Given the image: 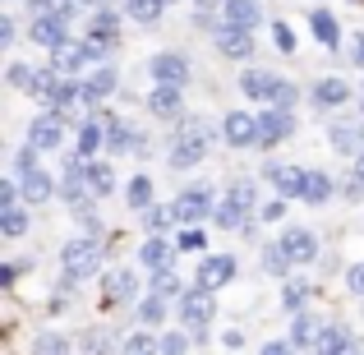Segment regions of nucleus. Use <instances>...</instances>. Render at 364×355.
Returning a JSON list of instances; mask_svg holds the SVG:
<instances>
[{
    "label": "nucleus",
    "mask_w": 364,
    "mask_h": 355,
    "mask_svg": "<svg viewBox=\"0 0 364 355\" xmlns=\"http://www.w3.org/2000/svg\"><path fill=\"white\" fill-rule=\"evenodd\" d=\"M116 37H120V14L116 9H92V18H88V42H102L111 51V46H116Z\"/></svg>",
    "instance_id": "nucleus-23"
},
{
    "label": "nucleus",
    "mask_w": 364,
    "mask_h": 355,
    "mask_svg": "<svg viewBox=\"0 0 364 355\" xmlns=\"http://www.w3.org/2000/svg\"><path fill=\"white\" fill-rule=\"evenodd\" d=\"M355 5H360V0H355Z\"/></svg>",
    "instance_id": "nucleus-61"
},
{
    "label": "nucleus",
    "mask_w": 364,
    "mask_h": 355,
    "mask_svg": "<svg viewBox=\"0 0 364 355\" xmlns=\"http://www.w3.org/2000/svg\"><path fill=\"white\" fill-rule=\"evenodd\" d=\"M28 143L42 152H55L65 143V116L60 111H46V116H33V124H28Z\"/></svg>",
    "instance_id": "nucleus-13"
},
{
    "label": "nucleus",
    "mask_w": 364,
    "mask_h": 355,
    "mask_svg": "<svg viewBox=\"0 0 364 355\" xmlns=\"http://www.w3.org/2000/svg\"><path fill=\"white\" fill-rule=\"evenodd\" d=\"M295 134V111H282V107H263L258 111V148H277Z\"/></svg>",
    "instance_id": "nucleus-7"
},
{
    "label": "nucleus",
    "mask_w": 364,
    "mask_h": 355,
    "mask_svg": "<svg viewBox=\"0 0 364 355\" xmlns=\"http://www.w3.org/2000/svg\"><path fill=\"white\" fill-rule=\"evenodd\" d=\"M282 217H286V198H272V203L258 208V222H267V226H277Z\"/></svg>",
    "instance_id": "nucleus-45"
},
{
    "label": "nucleus",
    "mask_w": 364,
    "mask_h": 355,
    "mask_svg": "<svg viewBox=\"0 0 364 355\" xmlns=\"http://www.w3.org/2000/svg\"><path fill=\"white\" fill-rule=\"evenodd\" d=\"M148 291H152V295H161V300H171V295H185V286H180V277H176V272H152Z\"/></svg>",
    "instance_id": "nucleus-40"
},
{
    "label": "nucleus",
    "mask_w": 364,
    "mask_h": 355,
    "mask_svg": "<svg viewBox=\"0 0 364 355\" xmlns=\"http://www.w3.org/2000/svg\"><path fill=\"white\" fill-rule=\"evenodd\" d=\"M213 314H217V291H208V286H189L185 295H180V304H176V319H180V328H194V332H203L208 323H213Z\"/></svg>",
    "instance_id": "nucleus-5"
},
{
    "label": "nucleus",
    "mask_w": 364,
    "mask_h": 355,
    "mask_svg": "<svg viewBox=\"0 0 364 355\" xmlns=\"http://www.w3.org/2000/svg\"><path fill=\"white\" fill-rule=\"evenodd\" d=\"M282 83L286 79H277L272 70H245L240 74V92H245L249 102H258V107H272L277 92H282Z\"/></svg>",
    "instance_id": "nucleus-14"
},
{
    "label": "nucleus",
    "mask_w": 364,
    "mask_h": 355,
    "mask_svg": "<svg viewBox=\"0 0 364 355\" xmlns=\"http://www.w3.org/2000/svg\"><path fill=\"white\" fill-rule=\"evenodd\" d=\"M263 180H272L277 198H304V185H309V171L304 166H286V161H272L263 171Z\"/></svg>",
    "instance_id": "nucleus-12"
},
{
    "label": "nucleus",
    "mask_w": 364,
    "mask_h": 355,
    "mask_svg": "<svg viewBox=\"0 0 364 355\" xmlns=\"http://www.w3.org/2000/svg\"><path fill=\"white\" fill-rule=\"evenodd\" d=\"M33 74H37L33 65L14 60V65H9V70H5V79H9V88H23V92H28V88H33Z\"/></svg>",
    "instance_id": "nucleus-43"
},
{
    "label": "nucleus",
    "mask_w": 364,
    "mask_h": 355,
    "mask_svg": "<svg viewBox=\"0 0 364 355\" xmlns=\"http://www.w3.org/2000/svg\"><path fill=\"white\" fill-rule=\"evenodd\" d=\"M33 355H70V337L65 332H42L33 341Z\"/></svg>",
    "instance_id": "nucleus-39"
},
{
    "label": "nucleus",
    "mask_w": 364,
    "mask_h": 355,
    "mask_svg": "<svg viewBox=\"0 0 364 355\" xmlns=\"http://www.w3.org/2000/svg\"><path fill=\"white\" fill-rule=\"evenodd\" d=\"M9 203H18V185L14 180H0V208H9Z\"/></svg>",
    "instance_id": "nucleus-53"
},
{
    "label": "nucleus",
    "mask_w": 364,
    "mask_h": 355,
    "mask_svg": "<svg viewBox=\"0 0 364 355\" xmlns=\"http://www.w3.org/2000/svg\"><path fill=\"white\" fill-rule=\"evenodd\" d=\"M28 37H33L37 46H46V51H55V46H65L74 37V28L65 23V18H55V14H42V18H33Z\"/></svg>",
    "instance_id": "nucleus-18"
},
{
    "label": "nucleus",
    "mask_w": 364,
    "mask_h": 355,
    "mask_svg": "<svg viewBox=\"0 0 364 355\" xmlns=\"http://www.w3.org/2000/svg\"><path fill=\"white\" fill-rule=\"evenodd\" d=\"M79 5H88V9H102V5H107V0H79Z\"/></svg>",
    "instance_id": "nucleus-58"
},
{
    "label": "nucleus",
    "mask_w": 364,
    "mask_h": 355,
    "mask_svg": "<svg viewBox=\"0 0 364 355\" xmlns=\"http://www.w3.org/2000/svg\"><path fill=\"white\" fill-rule=\"evenodd\" d=\"M318 337H323L318 319H309V314H295V323H291V346H295V351H314V346H318Z\"/></svg>",
    "instance_id": "nucleus-29"
},
{
    "label": "nucleus",
    "mask_w": 364,
    "mask_h": 355,
    "mask_svg": "<svg viewBox=\"0 0 364 355\" xmlns=\"http://www.w3.org/2000/svg\"><path fill=\"white\" fill-rule=\"evenodd\" d=\"M107 148H111V157H120V152H139V134H134L120 116H107Z\"/></svg>",
    "instance_id": "nucleus-28"
},
{
    "label": "nucleus",
    "mask_w": 364,
    "mask_h": 355,
    "mask_svg": "<svg viewBox=\"0 0 364 355\" xmlns=\"http://www.w3.org/2000/svg\"><path fill=\"white\" fill-rule=\"evenodd\" d=\"M213 139H217V129L208 120H185L180 124V139H176V148H171V166L176 171H189V166H198V161L213 152Z\"/></svg>",
    "instance_id": "nucleus-2"
},
{
    "label": "nucleus",
    "mask_w": 364,
    "mask_h": 355,
    "mask_svg": "<svg viewBox=\"0 0 364 355\" xmlns=\"http://www.w3.org/2000/svg\"><path fill=\"white\" fill-rule=\"evenodd\" d=\"M139 263L148 267V272H171V263H176V249H171L161 235H148V240H143V249H139Z\"/></svg>",
    "instance_id": "nucleus-24"
},
{
    "label": "nucleus",
    "mask_w": 364,
    "mask_h": 355,
    "mask_svg": "<svg viewBox=\"0 0 364 355\" xmlns=\"http://www.w3.org/2000/svg\"><path fill=\"white\" fill-rule=\"evenodd\" d=\"M350 180H355V185L364 189V152H360V157H355V176H350Z\"/></svg>",
    "instance_id": "nucleus-57"
},
{
    "label": "nucleus",
    "mask_w": 364,
    "mask_h": 355,
    "mask_svg": "<svg viewBox=\"0 0 364 355\" xmlns=\"http://www.w3.org/2000/svg\"><path fill=\"white\" fill-rule=\"evenodd\" d=\"M277 245L286 249V258H291V263H314V258H318V235H314L309 226H286Z\"/></svg>",
    "instance_id": "nucleus-15"
},
{
    "label": "nucleus",
    "mask_w": 364,
    "mask_h": 355,
    "mask_svg": "<svg viewBox=\"0 0 364 355\" xmlns=\"http://www.w3.org/2000/svg\"><path fill=\"white\" fill-rule=\"evenodd\" d=\"M148 111L157 120H185V88H166V83H152L148 92Z\"/></svg>",
    "instance_id": "nucleus-16"
},
{
    "label": "nucleus",
    "mask_w": 364,
    "mask_h": 355,
    "mask_svg": "<svg viewBox=\"0 0 364 355\" xmlns=\"http://www.w3.org/2000/svg\"><path fill=\"white\" fill-rule=\"evenodd\" d=\"M124 9H129V18H139V23H157L166 0H124Z\"/></svg>",
    "instance_id": "nucleus-38"
},
{
    "label": "nucleus",
    "mask_w": 364,
    "mask_h": 355,
    "mask_svg": "<svg viewBox=\"0 0 364 355\" xmlns=\"http://www.w3.org/2000/svg\"><path fill=\"white\" fill-rule=\"evenodd\" d=\"M360 116H364V107H360Z\"/></svg>",
    "instance_id": "nucleus-60"
},
{
    "label": "nucleus",
    "mask_w": 364,
    "mask_h": 355,
    "mask_svg": "<svg viewBox=\"0 0 364 355\" xmlns=\"http://www.w3.org/2000/svg\"><path fill=\"white\" fill-rule=\"evenodd\" d=\"M235 254H208L203 263H198V286H208V291H222V286H231L235 277Z\"/></svg>",
    "instance_id": "nucleus-17"
},
{
    "label": "nucleus",
    "mask_w": 364,
    "mask_h": 355,
    "mask_svg": "<svg viewBox=\"0 0 364 355\" xmlns=\"http://www.w3.org/2000/svg\"><path fill=\"white\" fill-rule=\"evenodd\" d=\"M23 231H28V208H23V203H9V208H0V235L18 240Z\"/></svg>",
    "instance_id": "nucleus-34"
},
{
    "label": "nucleus",
    "mask_w": 364,
    "mask_h": 355,
    "mask_svg": "<svg viewBox=\"0 0 364 355\" xmlns=\"http://www.w3.org/2000/svg\"><path fill=\"white\" fill-rule=\"evenodd\" d=\"M83 346H88V355H111V346H107V337H102V332L83 337Z\"/></svg>",
    "instance_id": "nucleus-51"
},
{
    "label": "nucleus",
    "mask_w": 364,
    "mask_h": 355,
    "mask_svg": "<svg viewBox=\"0 0 364 355\" xmlns=\"http://www.w3.org/2000/svg\"><path fill=\"white\" fill-rule=\"evenodd\" d=\"M309 28H314V37H318L323 46H337L341 42V23L332 18V9H314V14H309Z\"/></svg>",
    "instance_id": "nucleus-30"
},
{
    "label": "nucleus",
    "mask_w": 364,
    "mask_h": 355,
    "mask_svg": "<svg viewBox=\"0 0 364 355\" xmlns=\"http://www.w3.org/2000/svg\"><path fill=\"white\" fill-rule=\"evenodd\" d=\"M291 258H286V249L282 245H267L263 249V272H272V277H286V272H291Z\"/></svg>",
    "instance_id": "nucleus-41"
},
{
    "label": "nucleus",
    "mask_w": 364,
    "mask_h": 355,
    "mask_svg": "<svg viewBox=\"0 0 364 355\" xmlns=\"http://www.w3.org/2000/svg\"><path fill=\"white\" fill-rule=\"evenodd\" d=\"M350 51H355V65H360V70H364V33L355 37V46H350Z\"/></svg>",
    "instance_id": "nucleus-56"
},
{
    "label": "nucleus",
    "mask_w": 364,
    "mask_h": 355,
    "mask_svg": "<svg viewBox=\"0 0 364 355\" xmlns=\"http://www.w3.org/2000/svg\"><path fill=\"white\" fill-rule=\"evenodd\" d=\"M217 213V194L208 185H189V189H180V198H176V217H180V226H198V222H208V217Z\"/></svg>",
    "instance_id": "nucleus-6"
},
{
    "label": "nucleus",
    "mask_w": 364,
    "mask_h": 355,
    "mask_svg": "<svg viewBox=\"0 0 364 355\" xmlns=\"http://www.w3.org/2000/svg\"><path fill=\"white\" fill-rule=\"evenodd\" d=\"M346 97H350V83L346 79H318L309 88V102L318 111H337V107H346Z\"/></svg>",
    "instance_id": "nucleus-21"
},
{
    "label": "nucleus",
    "mask_w": 364,
    "mask_h": 355,
    "mask_svg": "<svg viewBox=\"0 0 364 355\" xmlns=\"http://www.w3.org/2000/svg\"><path fill=\"white\" fill-rule=\"evenodd\" d=\"M203 245H208V235L203 231H198V226H185V231H180V254H185V249H189V254H203Z\"/></svg>",
    "instance_id": "nucleus-44"
},
{
    "label": "nucleus",
    "mask_w": 364,
    "mask_h": 355,
    "mask_svg": "<svg viewBox=\"0 0 364 355\" xmlns=\"http://www.w3.org/2000/svg\"><path fill=\"white\" fill-rule=\"evenodd\" d=\"M14 37H18V28H14V18H0V46H14Z\"/></svg>",
    "instance_id": "nucleus-52"
},
{
    "label": "nucleus",
    "mask_w": 364,
    "mask_h": 355,
    "mask_svg": "<svg viewBox=\"0 0 364 355\" xmlns=\"http://www.w3.org/2000/svg\"><path fill=\"white\" fill-rule=\"evenodd\" d=\"M254 208H258V180H231L217 198L213 222L222 231H235V226H245V217H254Z\"/></svg>",
    "instance_id": "nucleus-1"
},
{
    "label": "nucleus",
    "mask_w": 364,
    "mask_h": 355,
    "mask_svg": "<svg viewBox=\"0 0 364 355\" xmlns=\"http://www.w3.org/2000/svg\"><path fill=\"white\" fill-rule=\"evenodd\" d=\"M328 148L341 152V157H360V152H364V124L350 120V116H332V124H328Z\"/></svg>",
    "instance_id": "nucleus-9"
},
{
    "label": "nucleus",
    "mask_w": 364,
    "mask_h": 355,
    "mask_svg": "<svg viewBox=\"0 0 364 355\" xmlns=\"http://www.w3.org/2000/svg\"><path fill=\"white\" fill-rule=\"evenodd\" d=\"M272 42H277V51L291 55V51H295V33H291V23H277V28H272Z\"/></svg>",
    "instance_id": "nucleus-48"
},
{
    "label": "nucleus",
    "mask_w": 364,
    "mask_h": 355,
    "mask_svg": "<svg viewBox=\"0 0 364 355\" xmlns=\"http://www.w3.org/2000/svg\"><path fill=\"white\" fill-rule=\"evenodd\" d=\"M295 97H300V88H295V83H282V92H277V102H272V107L291 111V107H295Z\"/></svg>",
    "instance_id": "nucleus-49"
},
{
    "label": "nucleus",
    "mask_w": 364,
    "mask_h": 355,
    "mask_svg": "<svg viewBox=\"0 0 364 355\" xmlns=\"http://www.w3.org/2000/svg\"><path fill=\"white\" fill-rule=\"evenodd\" d=\"M88 189H92V198H111V189H116L111 161H88Z\"/></svg>",
    "instance_id": "nucleus-31"
},
{
    "label": "nucleus",
    "mask_w": 364,
    "mask_h": 355,
    "mask_svg": "<svg viewBox=\"0 0 364 355\" xmlns=\"http://www.w3.org/2000/svg\"><path fill=\"white\" fill-rule=\"evenodd\" d=\"M213 42H217V51H222V55H231V60H249V55H254V28L222 23V18H217Z\"/></svg>",
    "instance_id": "nucleus-8"
},
{
    "label": "nucleus",
    "mask_w": 364,
    "mask_h": 355,
    "mask_svg": "<svg viewBox=\"0 0 364 355\" xmlns=\"http://www.w3.org/2000/svg\"><path fill=\"white\" fill-rule=\"evenodd\" d=\"M258 355H295V346H291V341H267Z\"/></svg>",
    "instance_id": "nucleus-55"
},
{
    "label": "nucleus",
    "mask_w": 364,
    "mask_h": 355,
    "mask_svg": "<svg viewBox=\"0 0 364 355\" xmlns=\"http://www.w3.org/2000/svg\"><path fill=\"white\" fill-rule=\"evenodd\" d=\"M161 319H166V300L148 291V300H139V323L143 328H161Z\"/></svg>",
    "instance_id": "nucleus-37"
},
{
    "label": "nucleus",
    "mask_w": 364,
    "mask_h": 355,
    "mask_svg": "<svg viewBox=\"0 0 364 355\" xmlns=\"http://www.w3.org/2000/svg\"><path fill=\"white\" fill-rule=\"evenodd\" d=\"M309 291H314L309 282H286V291H282V304H286L291 314H300V309H304V300H309Z\"/></svg>",
    "instance_id": "nucleus-42"
},
{
    "label": "nucleus",
    "mask_w": 364,
    "mask_h": 355,
    "mask_svg": "<svg viewBox=\"0 0 364 355\" xmlns=\"http://www.w3.org/2000/svg\"><path fill=\"white\" fill-rule=\"evenodd\" d=\"M337 194V185H332V176L328 171H309V185H304V203H328V198Z\"/></svg>",
    "instance_id": "nucleus-33"
},
{
    "label": "nucleus",
    "mask_w": 364,
    "mask_h": 355,
    "mask_svg": "<svg viewBox=\"0 0 364 355\" xmlns=\"http://www.w3.org/2000/svg\"><path fill=\"white\" fill-rule=\"evenodd\" d=\"M124 198H129V208H134V213H143V208H152V176H148V171L129 180V189H124Z\"/></svg>",
    "instance_id": "nucleus-36"
},
{
    "label": "nucleus",
    "mask_w": 364,
    "mask_h": 355,
    "mask_svg": "<svg viewBox=\"0 0 364 355\" xmlns=\"http://www.w3.org/2000/svg\"><path fill=\"white\" fill-rule=\"evenodd\" d=\"M309 355H360V346H355V337H350V328H323L318 346Z\"/></svg>",
    "instance_id": "nucleus-26"
},
{
    "label": "nucleus",
    "mask_w": 364,
    "mask_h": 355,
    "mask_svg": "<svg viewBox=\"0 0 364 355\" xmlns=\"http://www.w3.org/2000/svg\"><path fill=\"white\" fill-rule=\"evenodd\" d=\"M139 295V277L129 267H111L107 272V304H129Z\"/></svg>",
    "instance_id": "nucleus-25"
},
{
    "label": "nucleus",
    "mask_w": 364,
    "mask_h": 355,
    "mask_svg": "<svg viewBox=\"0 0 364 355\" xmlns=\"http://www.w3.org/2000/svg\"><path fill=\"white\" fill-rule=\"evenodd\" d=\"M222 23L258 28V23H263V5H258V0H226V5H222Z\"/></svg>",
    "instance_id": "nucleus-27"
},
{
    "label": "nucleus",
    "mask_w": 364,
    "mask_h": 355,
    "mask_svg": "<svg viewBox=\"0 0 364 355\" xmlns=\"http://www.w3.org/2000/svg\"><path fill=\"white\" fill-rule=\"evenodd\" d=\"M88 65H107V46L102 42H65V46H55L51 51V70H60L65 79H79Z\"/></svg>",
    "instance_id": "nucleus-4"
},
{
    "label": "nucleus",
    "mask_w": 364,
    "mask_h": 355,
    "mask_svg": "<svg viewBox=\"0 0 364 355\" xmlns=\"http://www.w3.org/2000/svg\"><path fill=\"white\" fill-rule=\"evenodd\" d=\"M346 286L364 300V263H350V272H346Z\"/></svg>",
    "instance_id": "nucleus-50"
},
{
    "label": "nucleus",
    "mask_w": 364,
    "mask_h": 355,
    "mask_svg": "<svg viewBox=\"0 0 364 355\" xmlns=\"http://www.w3.org/2000/svg\"><path fill=\"white\" fill-rule=\"evenodd\" d=\"M185 351H189L185 332H166V337H161V355H185Z\"/></svg>",
    "instance_id": "nucleus-47"
},
{
    "label": "nucleus",
    "mask_w": 364,
    "mask_h": 355,
    "mask_svg": "<svg viewBox=\"0 0 364 355\" xmlns=\"http://www.w3.org/2000/svg\"><path fill=\"white\" fill-rule=\"evenodd\" d=\"M120 88V74H116V65H97V70L88 74V79H83V102H107L111 92Z\"/></svg>",
    "instance_id": "nucleus-20"
},
{
    "label": "nucleus",
    "mask_w": 364,
    "mask_h": 355,
    "mask_svg": "<svg viewBox=\"0 0 364 355\" xmlns=\"http://www.w3.org/2000/svg\"><path fill=\"white\" fill-rule=\"evenodd\" d=\"M18 272H23V267H18V263H5V267H0V286H5V291H9V286L18 282Z\"/></svg>",
    "instance_id": "nucleus-54"
},
{
    "label": "nucleus",
    "mask_w": 364,
    "mask_h": 355,
    "mask_svg": "<svg viewBox=\"0 0 364 355\" xmlns=\"http://www.w3.org/2000/svg\"><path fill=\"white\" fill-rule=\"evenodd\" d=\"M102 263H107V254H102V240L97 235H74L70 245L60 249V267H65V277H92V272H102Z\"/></svg>",
    "instance_id": "nucleus-3"
},
{
    "label": "nucleus",
    "mask_w": 364,
    "mask_h": 355,
    "mask_svg": "<svg viewBox=\"0 0 364 355\" xmlns=\"http://www.w3.org/2000/svg\"><path fill=\"white\" fill-rule=\"evenodd\" d=\"M148 74H152V83H166V88H185L189 83V60L180 51H157L148 60Z\"/></svg>",
    "instance_id": "nucleus-10"
},
{
    "label": "nucleus",
    "mask_w": 364,
    "mask_h": 355,
    "mask_svg": "<svg viewBox=\"0 0 364 355\" xmlns=\"http://www.w3.org/2000/svg\"><path fill=\"white\" fill-rule=\"evenodd\" d=\"M166 5H176V0H166Z\"/></svg>",
    "instance_id": "nucleus-59"
},
{
    "label": "nucleus",
    "mask_w": 364,
    "mask_h": 355,
    "mask_svg": "<svg viewBox=\"0 0 364 355\" xmlns=\"http://www.w3.org/2000/svg\"><path fill=\"white\" fill-rule=\"evenodd\" d=\"M18 194H23V203H46V198L60 194V180H51L42 166L23 171V176H18Z\"/></svg>",
    "instance_id": "nucleus-19"
},
{
    "label": "nucleus",
    "mask_w": 364,
    "mask_h": 355,
    "mask_svg": "<svg viewBox=\"0 0 364 355\" xmlns=\"http://www.w3.org/2000/svg\"><path fill=\"white\" fill-rule=\"evenodd\" d=\"M37 152H42V148H33V143H23V148L14 152V166H18V176H23V171H37Z\"/></svg>",
    "instance_id": "nucleus-46"
},
{
    "label": "nucleus",
    "mask_w": 364,
    "mask_h": 355,
    "mask_svg": "<svg viewBox=\"0 0 364 355\" xmlns=\"http://www.w3.org/2000/svg\"><path fill=\"white\" fill-rule=\"evenodd\" d=\"M107 148V116H97V120H83L79 124V143H74V157H97V152Z\"/></svg>",
    "instance_id": "nucleus-22"
},
{
    "label": "nucleus",
    "mask_w": 364,
    "mask_h": 355,
    "mask_svg": "<svg viewBox=\"0 0 364 355\" xmlns=\"http://www.w3.org/2000/svg\"><path fill=\"white\" fill-rule=\"evenodd\" d=\"M222 139L231 143V148H258V116H249V111H226L222 116Z\"/></svg>",
    "instance_id": "nucleus-11"
},
{
    "label": "nucleus",
    "mask_w": 364,
    "mask_h": 355,
    "mask_svg": "<svg viewBox=\"0 0 364 355\" xmlns=\"http://www.w3.org/2000/svg\"><path fill=\"white\" fill-rule=\"evenodd\" d=\"M139 222H143V231H148V235H161L171 222H180V217H176V203H171V208L152 203V208H143V213H139Z\"/></svg>",
    "instance_id": "nucleus-32"
},
{
    "label": "nucleus",
    "mask_w": 364,
    "mask_h": 355,
    "mask_svg": "<svg viewBox=\"0 0 364 355\" xmlns=\"http://www.w3.org/2000/svg\"><path fill=\"white\" fill-rule=\"evenodd\" d=\"M120 355H161V341L152 337V328L129 332V337H124V346H120Z\"/></svg>",
    "instance_id": "nucleus-35"
}]
</instances>
